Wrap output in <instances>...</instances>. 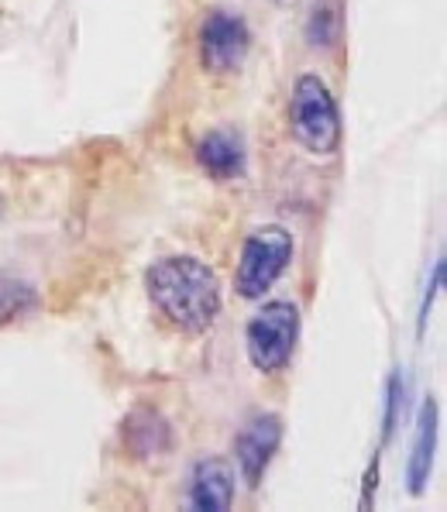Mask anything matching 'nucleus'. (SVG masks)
<instances>
[{"label": "nucleus", "mask_w": 447, "mask_h": 512, "mask_svg": "<svg viewBox=\"0 0 447 512\" xmlns=\"http://www.w3.org/2000/svg\"><path fill=\"white\" fill-rule=\"evenodd\" d=\"M434 433H437V413L434 403H423L420 409V423H417V444H413V458H410V492L420 495L427 488L430 478V464H434Z\"/></svg>", "instance_id": "obj_9"}, {"label": "nucleus", "mask_w": 447, "mask_h": 512, "mask_svg": "<svg viewBox=\"0 0 447 512\" xmlns=\"http://www.w3.org/2000/svg\"><path fill=\"white\" fill-rule=\"evenodd\" d=\"M196 162L214 179H234L245 172V148H241V141L234 135H227V131H214V135L200 138Z\"/></svg>", "instance_id": "obj_8"}, {"label": "nucleus", "mask_w": 447, "mask_h": 512, "mask_svg": "<svg viewBox=\"0 0 447 512\" xmlns=\"http://www.w3.org/2000/svg\"><path fill=\"white\" fill-rule=\"evenodd\" d=\"M148 296L172 327L190 330V334L207 330L221 310V289H217L214 269L190 255L162 258L159 265H152Z\"/></svg>", "instance_id": "obj_1"}, {"label": "nucleus", "mask_w": 447, "mask_h": 512, "mask_svg": "<svg viewBox=\"0 0 447 512\" xmlns=\"http://www.w3.org/2000/svg\"><path fill=\"white\" fill-rule=\"evenodd\" d=\"M282 440V423L272 413H262L238 433V468L241 478L248 482V488L262 485V475L269 468L272 454H276Z\"/></svg>", "instance_id": "obj_6"}, {"label": "nucleus", "mask_w": 447, "mask_h": 512, "mask_svg": "<svg viewBox=\"0 0 447 512\" xmlns=\"http://www.w3.org/2000/svg\"><path fill=\"white\" fill-rule=\"evenodd\" d=\"M296 337H300V310H296V303H289V299L265 303L248 320L245 330L248 358H252L258 372H279L293 358Z\"/></svg>", "instance_id": "obj_3"}, {"label": "nucleus", "mask_w": 447, "mask_h": 512, "mask_svg": "<svg viewBox=\"0 0 447 512\" xmlns=\"http://www.w3.org/2000/svg\"><path fill=\"white\" fill-rule=\"evenodd\" d=\"M289 121H293L296 141L313 155H331L341 145V117H337V104L320 76H303L296 83Z\"/></svg>", "instance_id": "obj_2"}, {"label": "nucleus", "mask_w": 447, "mask_h": 512, "mask_svg": "<svg viewBox=\"0 0 447 512\" xmlns=\"http://www.w3.org/2000/svg\"><path fill=\"white\" fill-rule=\"evenodd\" d=\"M234 499V471L227 461L210 458L193 468L190 478V509L196 512H221Z\"/></svg>", "instance_id": "obj_7"}, {"label": "nucleus", "mask_w": 447, "mask_h": 512, "mask_svg": "<svg viewBox=\"0 0 447 512\" xmlns=\"http://www.w3.org/2000/svg\"><path fill=\"white\" fill-rule=\"evenodd\" d=\"M276 4H289V0H276Z\"/></svg>", "instance_id": "obj_10"}, {"label": "nucleus", "mask_w": 447, "mask_h": 512, "mask_svg": "<svg viewBox=\"0 0 447 512\" xmlns=\"http://www.w3.org/2000/svg\"><path fill=\"white\" fill-rule=\"evenodd\" d=\"M289 258H293V234L279 224L258 227L252 238L245 241L238 275H234L238 296H245V299L265 296L272 286H276L279 275L286 272Z\"/></svg>", "instance_id": "obj_4"}, {"label": "nucleus", "mask_w": 447, "mask_h": 512, "mask_svg": "<svg viewBox=\"0 0 447 512\" xmlns=\"http://www.w3.org/2000/svg\"><path fill=\"white\" fill-rule=\"evenodd\" d=\"M248 55V28L238 14L210 11L200 28V62L210 73H231Z\"/></svg>", "instance_id": "obj_5"}]
</instances>
